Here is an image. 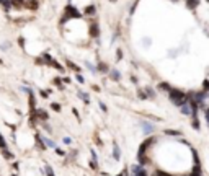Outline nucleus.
<instances>
[{
  "label": "nucleus",
  "mask_w": 209,
  "mask_h": 176,
  "mask_svg": "<svg viewBox=\"0 0 209 176\" xmlns=\"http://www.w3.org/2000/svg\"><path fill=\"white\" fill-rule=\"evenodd\" d=\"M36 116L39 119H43V121H46V119H48V113H46L44 109H41V108H39V109H36Z\"/></svg>",
  "instance_id": "obj_7"
},
{
  "label": "nucleus",
  "mask_w": 209,
  "mask_h": 176,
  "mask_svg": "<svg viewBox=\"0 0 209 176\" xmlns=\"http://www.w3.org/2000/svg\"><path fill=\"white\" fill-rule=\"evenodd\" d=\"M78 96H80V99H82V101L90 103V98H88V95H87V93H83V91H78Z\"/></svg>",
  "instance_id": "obj_12"
},
{
  "label": "nucleus",
  "mask_w": 209,
  "mask_h": 176,
  "mask_svg": "<svg viewBox=\"0 0 209 176\" xmlns=\"http://www.w3.org/2000/svg\"><path fill=\"white\" fill-rule=\"evenodd\" d=\"M77 80H78L80 83H83V77H82V75H77Z\"/></svg>",
  "instance_id": "obj_31"
},
{
  "label": "nucleus",
  "mask_w": 209,
  "mask_h": 176,
  "mask_svg": "<svg viewBox=\"0 0 209 176\" xmlns=\"http://www.w3.org/2000/svg\"><path fill=\"white\" fill-rule=\"evenodd\" d=\"M113 2H115V0H113Z\"/></svg>",
  "instance_id": "obj_35"
},
{
  "label": "nucleus",
  "mask_w": 209,
  "mask_h": 176,
  "mask_svg": "<svg viewBox=\"0 0 209 176\" xmlns=\"http://www.w3.org/2000/svg\"><path fill=\"white\" fill-rule=\"evenodd\" d=\"M66 64H67V65H69V67H70V69H72V70H75V72H80V67H77V65H75V64H74V62H70V61H66Z\"/></svg>",
  "instance_id": "obj_14"
},
{
  "label": "nucleus",
  "mask_w": 209,
  "mask_h": 176,
  "mask_svg": "<svg viewBox=\"0 0 209 176\" xmlns=\"http://www.w3.org/2000/svg\"><path fill=\"white\" fill-rule=\"evenodd\" d=\"M41 140L46 143V145H48V147H51V148H56V147H57V145H56V143H54L52 140H49V139H48L46 135H43V137H41Z\"/></svg>",
  "instance_id": "obj_8"
},
{
  "label": "nucleus",
  "mask_w": 209,
  "mask_h": 176,
  "mask_svg": "<svg viewBox=\"0 0 209 176\" xmlns=\"http://www.w3.org/2000/svg\"><path fill=\"white\" fill-rule=\"evenodd\" d=\"M44 171H46V175L48 176H54V171H52V168H51L49 165H46L44 166Z\"/></svg>",
  "instance_id": "obj_17"
},
{
  "label": "nucleus",
  "mask_w": 209,
  "mask_h": 176,
  "mask_svg": "<svg viewBox=\"0 0 209 176\" xmlns=\"http://www.w3.org/2000/svg\"><path fill=\"white\" fill-rule=\"evenodd\" d=\"M186 2H193V0H186Z\"/></svg>",
  "instance_id": "obj_33"
},
{
  "label": "nucleus",
  "mask_w": 209,
  "mask_h": 176,
  "mask_svg": "<svg viewBox=\"0 0 209 176\" xmlns=\"http://www.w3.org/2000/svg\"><path fill=\"white\" fill-rule=\"evenodd\" d=\"M152 176H172V175H168V173H164V171H155Z\"/></svg>",
  "instance_id": "obj_23"
},
{
  "label": "nucleus",
  "mask_w": 209,
  "mask_h": 176,
  "mask_svg": "<svg viewBox=\"0 0 209 176\" xmlns=\"http://www.w3.org/2000/svg\"><path fill=\"white\" fill-rule=\"evenodd\" d=\"M56 152H57V155H66V152L62 150V148H59V147H56Z\"/></svg>",
  "instance_id": "obj_26"
},
{
  "label": "nucleus",
  "mask_w": 209,
  "mask_h": 176,
  "mask_svg": "<svg viewBox=\"0 0 209 176\" xmlns=\"http://www.w3.org/2000/svg\"><path fill=\"white\" fill-rule=\"evenodd\" d=\"M155 142V137H149L145 142L140 143V147H139V152H137V155H145V152H147V148L150 147L152 143Z\"/></svg>",
  "instance_id": "obj_3"
},
{
  "label": "nucleus",
  "mask_w": 209,
  "mask_h": 176,
  "mask_svg": "<svg viewBox=\"0 0 209 176\" xmlns=\"http://www.w3.org/2000/svg\"><path fill=\"white\" fill-rule=\"evenodd\" d=\"M0 5H3L5 10H10V8H12V2H10V0H0Z\"/></svg>",
  "instance_id": "obj_10"
},
{
  "label": "nucleus",
  "mask_w": 209,
  "mask_h": 176,
  "mask_svg": "<svg viewBox=\"0 0 209 176\" xmlns=\"http://www.w3.org/2000/svg\"><path fill=\"white\" fill-rule=\"evenodd\" d=\"M113 157H115V160H119V157H121V153H119V147H115V152H113Z\"/></svg>",
  "instance_id": "obj_20"
},
{
  "label": "nucleus",
  "mask_w": 209,
  "mask_h": 176,
  "mask_svg": "<svg viewBox=\"0 0 209 176\" xmlns=\"http://www.w3.org/2000/svg\"><path fill=\"white\" fill-rule=\"evenodd\" d=\"M0 62H2V61H0Z\"/></svg>",
  "instance_id": "obj_36"
},
{
  "label": "nucleus",
  "mask_w": 209,
  "mask_h": 176,
  "mask_svg": "<svg viewBox=\"0 0 209 176\" xmlns=\"http://www.w3.org/2000/svg\"><path fill=\"white\" fill-rule=\"evenodd\" d=\"M98 70L100 72H110V70H108V65L106 64H103V62L101 64H98Z\"/></svg>",
  "instance_id": "obj_18"
},
{
  "label": "nucleus",
  "mask_w": 209,
  "mask_h": 176,
  "mask_svg": "<svg viewBox=\"0 0 209 176\" xmlns=\"http://www.w3.org/2000/svg\"><path fill=\"white\" fill-rule=\"evenodd\" d=\"M70 18H82V13L78 12V10L74 7V5H67V7H66V10H64V15H62L61 23H64V21L70 20Z\"/></svg>",
  "instance_id": "obj_2"
},
{
  "label": "nucleus",
  "mask_w": 209,
  "mask_h": 176,
  "mask_svg": "<svg viewBox=\"0 0 209 176\" xmlns=\"http://www.w3.org/2000/svg\"><path fill=\"white\" fill-rule=\"evenodd\" d=\"M168 96H170L172 103L176 104V106H183L185 103L188 101V95H185L181 90H175V88H172L168 91Z\"/></svg>",
  "instance_id": "obj_1"
},
{
  "label": "nucleus",
  "mask_w": 209,
  "mask_h": 176,
  "mask_svg": "<svg viewBox=\"0 0 209 176\" xmlns=\"http://www.w3.org/2000/svg\"><path fill=\"white\" fill-rule=\"evenodd\" d=\"M186 176H189V175H186Z\"/></svg>",
  "instance_id": "obj_34"
},
{
  "label": "nucleus",
  "mask_w": 209,
  "mask_h": 176,
  "mask_svg": "<svg viewBox=\"0 0 209 176\" xmlns=\"http://www.w3.org/2000/svg\"><path fill=\"white\" fill-rule=\"evenodd\" d=\"M159 88H160V90H165V91H170V90H172V88H170V85H168V83H160V85H159Z\"/></svg>",
  "instance_id": "obj_16"
},
{
  "label": "nucleus",
  "mask_w": 209,
  "mask_h": 176,
  "mask_svg": "<svg viewBox=\"0 0 209 176\" xmlns=\"http://www.w3.org/2000/svg\"><path fill=\"white\" fill-rule=\"evenodd\" d=\"M142 129H144V132H152L154 131V126H150V124H147V122H142Z\"/></svg>",
  "instance_id": "obj_11"
},
{
  "label": "nucleus",
  "mask_w": 209,
  "mask_h": 176,
  "mask_svg": "<svg viewBox=\"0 0 209 176\" xmlns=\"http://www.w3.org/2000/svg\"><path fill=\"white\" fill-rule=\"evenodd\" d=\"M116 57H118V59H123V51H121V49H118V52H116Z\"/></svg>",
  "instance_id": "obj_27"
},
{
  "label": "nucleus",
  "mask_w": 209,
  "mask_h": 176,
  "mask_svg": "<svg viewBox=\"0 0 209 176\" xmlns=\"http://www.w3.org/2000/svg\"><path fill=\"white\" fill-rule=\"evenodd\" d=\"M144 91H145V93H147L149 96H150V98H154V96H155V91L152 90L150 86H145V90H144Z\"/></svg>",
  "instance_id": "obj_15"
},
{
  "label": "nucleus",
  "mask_w": 209,
  "mask_h": 176,
  "mask_svg": "<svg viewBox=\"0 0 209 176\" xmlns=\"http://www.w3.org/2000/svg\"><path fill=\"white\" fill-rule=\"evenodd\" d=\"M23 5H25V7H26L28 10H36V8H38V5H39V3H38L36 0H28V2H25Z\"/></svg>",
  "instance_id": "obj_6"
},
{
  "label": "nucleus",
  "mask_w": 209,
  "mask_h": 176,
  "mask_svg": "<svg viewBox=\"0 0 209 176\" xmlns=\"http://www.w3.org/2000/svg\"><path fill=\"white\" fill-rule=\"evenodd\" d=\"M131 173H132V176H149V173L145 171V168L140 166V165H132Z\"/></svg>",
  "instance_id": "obj_4"
},
{
  "label": "nucleus",
  "mask_w": 209,
  "mask_h": 176,
  "mask_svg": "<svg viewBox=\"0 0 209 176\" xmlns=\"http://www.w3.org/2000/svg\"><path fill=\"white\" fill-rule=\"evenodd\" d=\"M72 142V139H69V137H64V143H70Z\"/></svg>",
  "instance_id": "obj_30"
},
{
  "label": "nucleus",
  "mask_w": 209,
  "mask_h": 176,
  "mask_svg": "<svg viewBox=\"0 0 209 176\" xmlns=\"http://www.w3.org/2000/svg\"><path fill=\"white\" fill-rule=\"evenodd\" d=\"M0 147H2V148H7V142H5V139L2 137V135H0Z\"/></svg>",
  "instance_id": "obj_24"
},
{
  "label": "nucleus",
  "mask_w": 209,
  "mask_h": 176,
  "mask_svg": "<svg viewBox=\"0 0 209 176\" xmlns=\"http://www.w3.org/2000/svg\"><path fill=\"white\" fill-rule=\"evenodd\" d=\"M90 36L92 38H98L100 36V28H98V23L93 21V25L90 26Z\"/></svg>",
  "instance_id": "obj_5"
},
{
  "label": "nucleus",
  "mask_w": 209,
  "mask_h": 176,
  "mask_svg": "<svg viewBox=\"0 0 209 176\" xmlns=\"http://www.w3.org/2000/svg\"><path fill=\"white\" fill-rule=\"evenodd\" d=\"M85 13H87V15H95V7H93V5H92V7H87Z\"/></svg>",
  "instance_id": "obj_19"
},
{
  "label": "nucleus",
  "mask_w": 209,
  "mask_h": 176,
  "mask_svg": "<svg viewBox=\"0 0 209 176\" xmlns=\"http://www.w3.org/2000/svg\"><path fill=\"white\" fill-rule=\"evenodd\" d=\"M51 108H52L54 111H61V106H59L57 103H52V104H51Z\"/></svg>",
  "instance_id": "obj_25"
},
{
  "label": "nucleus",
  "mask_w": 209,
  "mask_h": 176,
  "mask_svg": "<svg viewBox=\"0 0 209 176\" xmlns=\"http://www.w3.org/2000/svg\"><path fill=\"white\" fill-rule=\"evenodd\" d=\"M0 150H2V153H3V157H5V158L13 160V153H10V152L7 150V148H0Z\"/></svg>",
  "instance_id": "obj_13"
},
{
  "label": "nucleus",
  "mask_w": 209,
  "mask_h": 176,
  "mask_svg": "<svg viewBox=\"0 0 209 176\" xmlns=\"http://www.w3.org/2000/svg\"><path fill=\"white\" fill-rule=\"evenodd\" d=\"M110 77L113 78V80H119V78H121V74H119L118 70H110Z\"/></svg>",
  "instance_id": "obj_9"
},
{
  "label": "nucleus",
  "mask_w": 209,
  "mask_h": 176,
  "mask_svg": "<svg viewBox=\"0 0 209 176\" xmlns=\"http://www.w3.org/2000/svg\"><path fill=\"white\" fill-rule=\"evenodd\" d=\"M54 83H56L57 86H61V78H54Z\"/></svg>",
  "instance_id": "obj_29"
},
{
  "label": "nucleus",
  "mask_w": 209,
  "mask_h": 176,
  "mask_svg": "<svg viewBox=\"0 0 209 176\" xmlns=\"http://www.w3.org/2000/svg\"><path fill=\"white\" fill-rule=\"evenodd\" d=\"M193 127H194V129H199V121H198V118H193Z\"/></svg>",
  "instance_id": "obj_21"
},
{
  "label": "nucleus",
  "mask_w": 209,
  "mask_h": 176,
  "mask_svg": "<svg viewBox=\"0 0 209 176\" xmlns=\"http://www.w3.org/2000/svg\"><path fill=\"white\" fill-rule=\"evenodd\" d=\"M165 134H167V135H180V132H178V131H170V129H167V131H165Z\"/></svg>",
  "instance_id": "obj_22"
},
{
  "label": "nucleus",
  "mask_w": 209,
  "mask_h": 176,
  "mask_svg": "<svg viewBox=\"0 0 209 176\" xmlns=\"http://www.w3.org/2000/svg\"><path fill=\"white\" fill-rule=\"evenodd\" d=\"M100 108H101V109H103V111H106V106H105V104H103V103H101V101H100Z\"/></svg>",
  "instance_id": "obj_32"
},
{
  "label": "nucleus",
  "mask_w": 209,
  "mask_h": 176,
  "mask_svg": "<svg viewBox=\"0 0 209 176\" xmlns=\"http://www.w3.org/2000/svg\"><path fill=\"white\" fill-rule=\"evenodd\" d=\"M18 42H20V46H21V47L25 46V39H23V38H18Z\"/></svg>",
  "instance_id": "obj_28"
}]
</instances>
